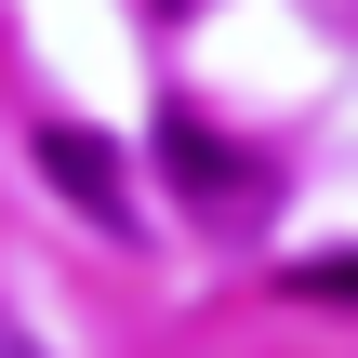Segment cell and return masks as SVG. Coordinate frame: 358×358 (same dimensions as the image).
<instances>
[{
	"label": "cell",
	"mask_w": 358,
	"mask_h": 358,
	"mask_svg": "<svg viewBox=\"0 0 358 358\" xmlns=\"http://www.w3.org/2000/svg\"><path fill=\"white\" fill-rule=\"evenodd\" d=\"M40 173H53L93 226H133V199H120V173H106V146H93V133H40Z\"/></svg>",
	"instance_id": "1"
},
{
	"label": "cell",
	"mask_w": 358,
	"mask_h": 358,
	"mask_svg": "<svg viewBox=\"0 0 358 358\" xmlns=\"http://www.w3.org/2000/svg\"><path fill=\"white\" fill-rule=\"evenodd\" d=\"M306 292H358V252H332V266H306Z\"/></svg>",
	"instance_id": "2"
},
{
	"label": "cell",
	"mask_w": 358,
	"mask_h": 358,
	"mask_svg": "<svg viewBox=\"0 0 358 358\" xmlns=\"http://www.w3.org/2000/svg\"><path fill=\"white\" fill-rule=\"evenodd\" d=\"M0 358H53V345H40V332H27V319L0 306Z\"/></svg>",
	"instance_id": "3"
},
{
	"label": "cell",
	"mask_w": 358,
	"mask_h": 358,
	"mask_svg": "<svg viewBox=\"0 0 358 358\" xmlns=\"http://www.w3.org/2000/svg\"><path fill=\"white\" fill-rule=\"evenodd\" d=\"M173 13H186V0H173Z\"/></svg>",
	"instance_id": "4"
}]
</instances>
